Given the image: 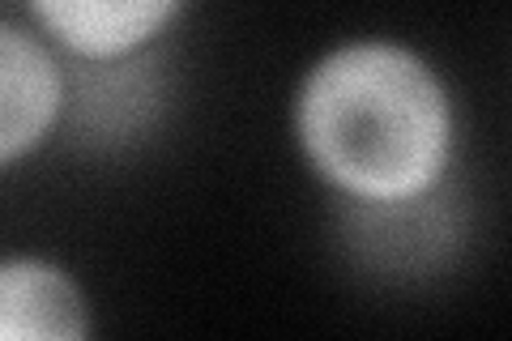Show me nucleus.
I'll list each match as a JSON object with an SVG mask.
<instances>
[{
	"mask_svg": "<svg viewBox=\"0 0 512 341\" xmlns=\"http://www.w3.org/2000/svg\"><path fill=\"white\" fill-rule=\"evenodd\" d=\"M286 133L333 205H410L457 184V90L419 43L393 35L316 52L286 99Z\"/></svg>",
	"mask_w": 512,
	"mask_h": 341,
	"instance_id": "nucleus-1",
	"label": "nucleus"
},
{
	"mask_svg": "<svg viewBox=\"0 0 512 341\" xmlns=\"http://www.w3.org/2000/svg\"><path fill=\"white\" fill-rule=\"evenodd\" d=\"M73 60L18 13L0 22V171L13 175L64 137Z\"/></svg>",
	"mask_w": 512,
	"mask_h": 341,
	"instance_id": "nucleus-2",
	"label": "nucleus"
},
{
	"mask_svg": "<svg viewBox=\"0 0 512 341\" xmlns=\"http://www.w3.org/2000/svg\"><path fill=\"white\" fill-rule=\"evenodd\" d=\"M192 0H13L73 64H116L163 52Z\"/></svg>",
	"mask_w": 512,
	"mask_h": 341,
	"instance_id": "nucleus-3",
	"label": "nucleus"
},
{
	"mask_svg": "<svg viewBox=\"0 0 512 341\" xmlns=\"http://www.w3.org/2000/svg\"><path fill=\"white\" fill-rule=\"evenodd\" d=\"M171 103L167 47L116 64H73V103L64 137L90 154H120L150 137Z\"/></svg>",
	"mask_w": 512,
	"mask_h": 341,
	"instance_id": "nucleus-4",
	"label": "nucleus"
},
{
	"mask_svg": "<svg viewBox=\"0 0 512 341\" xmlns=\"http://www.w3.org/2000/svg\"><path fill=\"white\" fill-rule=\"evenodd\" d=\"M461 188H444L410 205H338L342 239L363 269L376 273H436L461 243L466 209Z\"/></svg>",
	"mask_w": 512,
	"mask_h": 341,
	"instance_id": "nucleus-5",
	"label": "nucleus"
},
{
	"mask_svg": "<svg viewBox=\"0 0 512 341\" xmlns=\"http://www.w3.org/2000/svg\"><path fill=\"white\" fill-rule=\"evenodd\" d=\"M99 333L94 299L73 265L47 252H9L0 261V337L90 341Z\"/></svg>",
	"mask_w": 512,
	"mask_h": 341,
	"instance_id": "nucleus-6",
	"label": "nucleus"
}]
</instances>
